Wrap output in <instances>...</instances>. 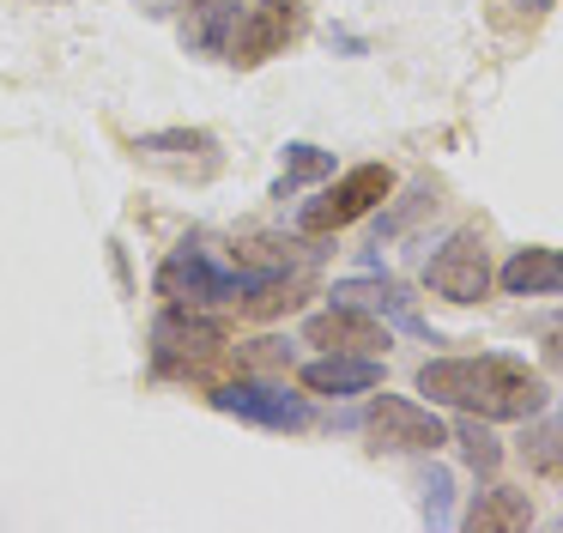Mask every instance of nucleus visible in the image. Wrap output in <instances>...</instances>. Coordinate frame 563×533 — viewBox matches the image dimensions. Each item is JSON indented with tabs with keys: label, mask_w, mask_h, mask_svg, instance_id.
<instances>
[{
	"label": "nucleus",
	"mask_w": 563,
	"mask_h": 533,
	"mask_svg": "<svg viewBox=\"0 0 563 533\" xmlns=\"http://www.w3.org/2000/svg\"><path fill=\"white\" fill-rule=\"evenodd\" d=\"M418 394H430L437 406H461L478 418H533L545 406V376L527 370L521 358L503 351H478V358H437L418 370Z\"/></svg>",
	"instance_id": "1"
},
{
	"label": "nucleus",
	"mask_w": 563,
	"mask_h": 533,
	"mask_svg": "<svg viewBox=\"0 0 563 533\" xmlns=\"http://www.w3.org/2000/svg\"><path fill=\"white\" fill-rule=\"evenodd\" d=\"M279 266H249V273H224L200 249H176L158 266V297H170L176 309H207V303H243L261 279H273Z\"/></svg>",
	"instance_id": "2"
},
{
	"label": "nucleus",
	"mask_w": 563,
	"mask_h": 533,
	"mask_svg": "<svg viewBox=\"0 0 563 533\" xmlns=\"http://www.w3.org/2000/svg\"><path fill=\"white\" fill-rule=\"evenodd\" d=\"M388 188H394L388 164H357V170H345L333 188H321L316 200H303L297 230H303V237H328V230L357 225V218H364L376 200H388Z\"/></svg>",
	"instance_id": "3"
},
{
	"label": "nucleus",
	"mask_w": 563,
	"mask_h": 533,
	"mask_svg": "<svg viewBox=\"0 0 563 533\" xmlns=\"http://www.w3.org/2000/svg\"><path fill=\"white\" fill-rule=\"evenodd\" d=\"M364 431L376 448H388V455H418V448H442L449 443V431H442V418L430 406H418V400H400V394H376L364 406Z\"/></svg>",
	"instance_id": "4"
},
{
	"label": "nucleus",
	"mask_w": 563,
	"mask_h": 533,
	"mask_svg": "<svg viewBox=\"0 0 563 533\" xmlns=\"http://www.w3.org/2000/svg\"><path fill=\"white\" fill-rule=\"evenodd\" d=\"M424 285L449 303H478L490 291V249L478 230H454L437 254L424 261Z\"/></svg>",
	"instance_id": "5"
},
{
	"label": "nucleus",
	"mask_w": 563,
	"mask_h": 533,
	"mask_svg": "<svg viewBox=\"0 0 563 533\" xmlns=\"http://www.w3.org/2000/svg\"><path fill=\"white\" fill-rule=\"evenodd\" d=\"M152 358H158V370L207 376L212 363H224V334L212 322H200L195 309H176L152 327Z\"/></svg>",
	"instance_id": "6"
},
{
	"label": "nucleus",
	"mask_w": 563,
	"mask_h": 533,
	"mask_svg": "<svg viewBox=\"0 0 563 533\" xmlns=\"http://www.w3.org/2000/svg\"><path fill=\"white\" fill-rule=\"evenodd\" d=\"M297 31H303V7H297V0H261V7H249L243 19H236L224 61H236V67H261V61L285 55V43H291Z\"/></svg>",
	"instance_id": "7"
},
{
	"label": "nucleus",
	"mask_w": 563,
	"mask_h": 533,
	"mask_svg": "<svg viewBox=\"0 0 563 533\" xmlns=\"http://www.w3.org/2000/svg\"><path fill=\"white\" fill-rule=\"evenodd\" d=\"M207 400L243 424H261V431H303L309 424L303 400L285 394V388H267V382H212Z\"/></svg>",
	"instance_id": "8"
},
{
	"label": "nucleus",
	"mask_w": 563,
	"mask_h": 533,
	"mask_svg": "<svg viewBox=\"0 0 563 533\" xmlns=\"http://www.w3.org/2000/svg\"><path fill=\"white\" fill-rule=\"evenodd\" d=\"M134 157H140V164L170 170V176H195V182L219 176V140H212V133H200V128L140 133V140H134Z\"/></svg>",
	"instance_id": "9"
},
{
	"label": "nucleus",
	"mask_w": 563,
	"mask_h": 533,
	"mask_svg": "<svg viewBox=\"0 0 563 533\" xmlns=\"http://www.w3.org/2000/svg\"><path fill=\"white\" fill-rule=\"evenodd\" d=\"M303 339L309 346H328V351H369V358H376V351L388 346V327H382L376 315H364L357 303H333V309H321L303 322Z\"/></svg>",
	"instance_id": "10"
},
{
	"label": "nucleus",
	"mask_w": 563,
	"mask_h": 533,
	"mask_svg": "<svg viewBox=\"0 0 563 533\" xmlns=\"http://www.w3.org/2000/svg\"><path fill=\"white\" fill-rule=\"evenodd\" d=\"M303 388L309 394H369V388H382V363L369 358V351H328V358L303 363Z\"/></svg>",
	"instance_id": "11"
},
{
	"label": "nucleus",
	"mask_w": 563,
	"mask_h": 533,
	"mask_svg": "<svg viewBox=\"0 0 563 533\" xmlns=\"http://www.w3.org/2000/svg\"><path fill=\"white\" fill-rule=\"evenodd\" d=\"M497 279L509 297H558L563 291V249H515Z\"/></svg>",
	"instance_id": "12"
},
{
	"label": "nucleus",
	"mask_w": 563,
	"mask_h": 533,
	"mask_svg": "<svg viewBox=\"0 0 563 533\" xmlns=\"http://www.w3.org/2000/svg\"><path fill=\"white\" fill-rule=\"evenodd\" d=\"M236 0H188L183 12V43L200 48V55H224L231 48V31H236Z\"/></svg>",
	"instance_id": "13"
},
{
	"label": "nucleus",
	"mask_w": 563,
	"mask_h": 533,
	"mask_svg": "<svg viewBox=\"0 0 563 533\" xmlns=\"http://www.w3.org/2000/svg\"><path fill=\"white\" fill-rule=\"evenodd\" d=\"M527 521H533V503H527V491H509V485L478 491L473 509H466V527L473 533H521Z\"/></svg>",
	"instance_id": "14"
},
{
	"label": "nucleus",
	"mask_w": 563,
	"mask_h": 533,
	"mask_svg": "<svg viewBox=\"0 0 563 533\" xmlns=\"http://www.w3.org/2000/svg\"><path fill=\"white\" fill-rule=\"evenodd\" d=\"M521 460L533 472H563V412L527 424V431H521Z\"/></svg>",
	"instance_id": "15"
},
{
	"label": "nucleus",
	"mask_w": 563,
	"mask_h": 533,
	"mask_svg": "<svg viewBox=\"0 0 563 533\" xmlns=\"http://www.w3.org/2000/svg\"><path fill=\"white\" fill-rule=\"evenodd\" d=\"M454 443H461L466 467H473V472H485V479H490V472L503 467V443H497V436L485 431V418H478V412H466V418L454 424Z\"/></svg>",
	"instance_id": "16"
},
{
	"label": "nucleus",
	"mask_w": 563,
	"mask_h": 533,
	"mask_svg": "<svg viewBox=\"0 0 563 533\" xmlns=\"http://www.w3.org/2000/svg\"><path fill=\"white\" fill-rule=\"evenodd\" d=\"M285 176H279V194H291V188H303V182H316V176H328L333 170V152H321V145H285Z\"/></svg>",
	"instance_id": "17"
},
{
	"label": "nucleus",
	"mask_w": 563,
	"mask_h": 533,
	"mask_svg": "<svg viewBox=\"0 0 563 533\" xmlns=\"http://www.w3.org/2000/svg\"><path fill=\"white\" fill-rule=\"evenodd\" d=\"M449 491H454V479L442 467H430V479H424V515H430V527H442V521H449Z\"/></svg>",
	"instance_id": "18"
}]
</instances>
